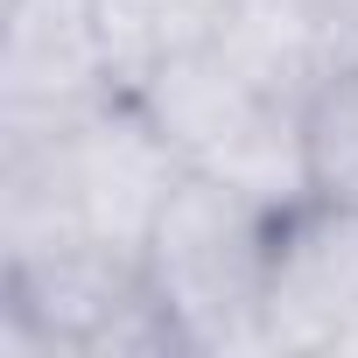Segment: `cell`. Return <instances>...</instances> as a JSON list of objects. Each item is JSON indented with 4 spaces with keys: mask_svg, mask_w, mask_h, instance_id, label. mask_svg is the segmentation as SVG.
Masks as SVG:
<instances>
[{
    "mask_svg": "<svg viewBox=\"0 0 358 358\" xmlns=\"http://www.w3.org/2000/svg\"><path fill=\"white\" fill-rule=\"evenodd\" d=\"M0 358H183L141 253L78 239L0 260Z\"/></svg>",
    "mask_w": 358,
    "mask_h": 358,
    "instance_id": "2",
    "label": "cell"
},
{
    "mask_svg": "<svg viewBox=\"0 0 358 358\" xmlns=\"http://www.w3.org/2000/svg\"><path fill=\"white\" fill-rule=\"evenodd\" d=\"M302 155H309V197L358 211V57L337 64L302 106Z\"/></svg>",
    "mask_w": 358,
    "mask_h": 358,
    "instance_id": "9",
    "label": "cell"
},
{
    "mask_svg": "<svg viewBox=\"0 0 358 358\" xmlns=\"http://www.w3.org/2000/svg\"><path fill=\"white\" fill-rule=\"evenodd\" d=\"M64 169H71V190H78V211H85V232L106 239V246H127L141 253L169 190L183 183V155L162 141V127L148 120V106L134 92L106 99L92 120H78L64 134Z\"/></svg>",
    "mask_w": 358,
    "mask_h": 358,
    "instance_id": "5",
    "label": "cell"
},
{
    "mask_svg": "<svg viewBox=\"0 0 358 358\" xmlns=\"http://www.w3.org/2000/svg\"><path fill=\"white\" fill-rule=\"evenodd\" d=\"M162 141L183 155L190 176L232 183L274 211H295L309 197V155H302V113L246 85L211 43L169 57L134 85Z\"/></svg>",
    "mask_w": 358,
    "mask_h": 358,
    "instance_id": "3",
    "label": "cell"
},
{
    "mask_svg": "<svg viewBox=\"0 0 358 358\" xmlns=\"http://www.w3.org/2000/svg\"><path fill=\"white\" fill-rule=\"evenodd\" d=\"M316 8H330L337 22H351V29H358V0H316Z\"/></svg>",
    "mask_w": 358,
    "mask_h": 358,
    "instance_id": "11",
    "label": "cell"
},
{
    "mask_svg": "<svg viewBox=\"0 0 358 358\" xmlns=\"http://www.w3.org/2000/svg\"><path fill=\"white\" fill-rule=\"evenodd\" d=\"M211 15H218V0H92L99 50L127 92L169 57L211 43Z\"/></svg>",
    "mask_w": 358,
    "mask_h": 358,
    "instance_id": "8",
    "label": "cell"
},
{
    "mask_svg": "<svg viewBox=\"0 0 358 358\" xmlns=\"http://www.w3.org/2000/svg\"><path fill=\"white\" fill-rule=\"evenodd\" d=\"M274 232L281 211L211 183V176H183L169 190L141 267L176 323L183 358H232V351H267V288H274Z\"/></svg>",
    "mask_w": 358,
    "mask_h": 358,
    "instance_id": "1",
    "label": "cell"
},
{
    "mask_svg": "<svg viewBox=\"0 0 358 358\" xmlns=\"http://www.w3.org/2000/svg\"><path fill=\"white\" fill-rule=\"evenodd\" d=\"M120 92L92 0H0V134H71Z\"/></svg>",
    "mask_w": 358,
    "mask_h": 358,
    "instance_id": "4",
    "label": "cell"
},
{
    "mask_svg": "<svg viewBox=\"0 0 358 358\" xmlns=\"http://www.w3.org/2000/svg\"><path fill=\"white\" fill-rule=\"evenodd\" d=\"M358 316V211L302 197L274 232V288H267V351L330 358L337 330Z\"/></svg>",
    "mask_w": 358,
    "mask_h": 358,
    "instance_id": "6",
    "label": "cell"
},
{
    "mask_svg": "<svg viewBox=\"0 0 358 358\" xmlns=\"http://www.w3.org/2000/svg\"><path fill=\"white\" fill-rule=\"evenodd\" d=\"M330 358H358V316L337 330V344H330Z\"/></svg>",
    "mask_w": 358,
    "mask_h": 358,
    "instance_id": "10",
    "label": "cell"
},
{
    "mask_svg": "<svg viewBox=\"0 0 358 358\" xmlns=\"http://www.w3.org/2000/svg\"><path fill=\"white\" fill-rule=\"evenodd\" d=\"M211 50L246 85H260L267 99L302 113L316 99V85L358 57V29L337 22L330 8H316V0H218Z\"/></svg>",
    "mask_w": 358,
    "mask_h": 358,
    "instance_id": "7",
    "label": "cell"
}]
</instances>
